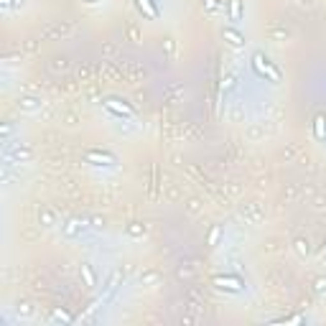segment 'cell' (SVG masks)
Listing matches in <instances>:
<instances>
[{"instance_id": "6da1fadb", "label": "cell", "mask_w": 326, "mask_h": 326, "mask_svg": "<svg viewBox=\"0 0 326 326\" xmlns=\"http://www.w3.org/2000/svg\"><path fill=\"white\" fill-rule=\"evenodd\" d=\"M252 69H255L257 77H265V79L273 82V84L280 82V69H278L263 51H255V54H252Z\"/></svg>"}, {"instance_id": "7a4b0ae2", "label": "cell", "mask_w": 326, "mask_h": 326, "mask_svg": "<svg viewBox=\"0 0 326 326\" xmlns=\"http://www.w3.org/2000/svg\"><path fill=\"white\" fill-rule=\"evenodd\" d=\"M74 34V23L69 21H56V23H49L41 28V41H59V39H67Z\"/></svg>"}, {"instance_id": "3957f363", "label": "cell", "mask_w": 326, "mask_h": 326, "mask_svg": "<svg viewBox=\"0 0 326 326\" xmlns=\"http://www.w3.org/2000/svg\"><path fill=\"white\" fill-rule=\"evenodd\" d=\"M84 158H87V163H92V166H105V169H115L117 166V158L110 150H102V148H87Z\"/></svg>"}, {"instance_id": "277c9868", "label": "cell", "mask_w": 326, "mask_h": 326, "mask_svg": "<svg viewBox=\"0 0 326 326\" xmlns=\"http://www.w3.org/2000/svg\"><path fill=\"white\" fill-rule=\"evenodd\" d=\"M102 105H105L115 117H120V120H122V117H125V120H130V117L135 115V110H133L125 100H120V97H105V100H102Z\"/></svg>"}, {"instance_id": "5b68a950", "label": "cell", "mask_w": 326, "mask_h": 326, "mask_svg": "<svg viewBox=\"0 0 326 326\" xmlns=\"http://www.w3.org/2000/svg\"><path fill=\"white\" fill-rule=\"evenodd\" d=\"M212 283L222 290H230V293H240L245 288V280L240 275H212Z\"/></svg>"}, {"instance_id": "8992f818", "label": "cell", "mask_w": 326, "mask_h": 326, "mask_svg": "<svg viewBox=\"0 0 326 326\" xmlns=\"http://www.w3.org/2000/svg\"><path fill=\"white\" fill-rule=\"evenodd\" d=\"M240 214H242V219H245L247 224H257V222L265 217L260 202H245V204L240 207Z\"/></svg>"}, {"instance_id": "52a82bcc", "label": "cell", "mask_w": 326, "mask_h": 326, "mask_svg": "<svg viewBox=\"0 0 326 326\" xmlns=\"http://www.w3.org/2000/svg\"><path fill=\"white\" fill-rule=\"evenodd\" d=\"M44 100L39 97V94H21L18 100H16V107L21 110V112H39V110H44Z\"/></svg>"}, {"instance_id": "ba28073f", "label": "cell", "mask_w": 326, "mask_h": 326, "mask_svg": "<svg viewBox=\"0 0 326 326\" xmlns=\"http://www.w3.org/2000/svg\"><path fill=\"white\" fill-rule=\"evenodd\" d=\"M222 39H224L232 49H242V46H245V36H242L237 28H232V26L222 28Z\"/></svg>"}, {"instance_id": "9c48e42d", "label": "cell", "mask_w": 326, "mask_h": 326, "mask_svg": "<svg viewBox=\"0 0 326 326\" xmlns=\"http://www.w3.org/2000/svg\"><path fill=\"white\" fill-rule=\"evenodd\" d=\"M184 84L181 82H171L169 84V89H166V97H163V102H166V105H176L181 97H184Z\"/></svg>"}, {"instance_id": "30bf717a", "label": "cell", "mask_w": 326, "mask_h": 326, "mask_svg": "<svg viewBox=\"0 0 326 326\" xmlns=\"http://www.w3.org/2000/svg\"><path fill=\"white\" fill-rule=\"evenodd\" d=\"M6 158L8 160H21V163H28L34 158V150L28 145H18L16 150H6Z\"/></svg>"}, {"instance_id": "8fae6325", "label": "cell", "mask_w": 326, "mask_h": 326, "mask_svg": "<svg viewBox=\"0 0 326 326\" xmlns=\"http://www.w3.org/2000/svg\"><path fill=\"white\" fill-rule=\"evenodd\" d=\"M82 232H84V219H77V217H72V219L64 224V237H69V240L79 237Z\"/></svg>"}, {"instance_id": "7c38bea8", "label": "cell", "mask_w": 326, "mask_h": 326, "mask_svg": "<svg viewBox=\"0 0 326 326\" xmlns=\"http://www.w3.org/2000/svg\"><path fill=\"white\" fill-rule=\"evenodd\" d=\"M160 186H163V184H160V169L153 166V169H150V184H148L150 199H158V189H160Z\"/></svg>"}, {"instance_id": "4fadbf2b", "label": "cell", "mask_w": 326, "mask_h": 326, "mask_svg": "<svg viewBox=\"0 0 326 326\" xmlns=\"http://www.w3.org/2000/svg\"><path fill=\"white\" fill-rule=\"evenodd\" d=\"M145 232H148V224H145V222H127V224H125V235L133 237V240L145 237Z\"/></svg>"}, {"instance_id": "5bb4252c", "label": "cell", "mask_w": 326, "mask_h": 326, "mask_svg": "<svg viewBox=\"0 0 326 326\" xmlns=\"http://www.w3.org/2000/svg\"><path fill=\"white\" fill-rule=\"evenodd\" d=\"M293 252H296L301 260H306V257L311 255V242H308V237H296V240H293Z\"/></svg>"}, {"instance_id": "9a60e30c", "label": "cell", "mask_w": 326, "mask_h": 326, "mask_svg": "<svg viewBox=\"0 0 326 326\" xmlns=\"http://www.w3.org/2000/svg\"><path fill=\"white\" fill-rule=\"evenodd\" d=\"M135 6H138V11L145 16V18H158V8H155V3L153 0H135Z\"/></svg>"}, {"instance_id": "2e32d148", "label": "cell", "mask_w": 326, "mask_h": 326, "mask_svg": "<svg viewBox=\"0 0 326 326\" xmlns=\"http://www.w3.org/2000/svg\"><path fill=\"white\" fill-rule=\"evenodd\" d=\"M265 34H268V39H273V41H288V39H290V31H288L285 26H268Z\"/></svg>"}, {"instance_id": "e0dca14e", "label": "cell", "mask_w": 326, "mask_h": 326, "mask_svg": "<svg viewBox=\"0 0 326 326\" xmlns=\"http://www.w3.org/2000/svg\"><path fill=\"white\" fill-rule=\"evenodd\" d=\"M313 138L316 140H326V115L323 112H318L313 117Z\"/></svg>"}, {"instance_id": "ac0fdd59", "label": "cell", "mask_w": 326, "mask_h": 326, "mask_svg": "<svg viewBox=\"0 0 326 326\" xmlns=\"http://www.w3.org/2000/svg\"><path fill=\"white\" fill-rule=\"evenodd\" d=\"M79 273H82V278H84V285H87V288H94V285H97V275H94V270H92V265H89V263H82V270H79Z\"/></svg>"}, {"instance_id": "d6986e66", "label": "cell", "mask_w": 326, "mask_h": 326, "mask_svg": "<svg viewBox=\"0 0 326 326\" xmlns=\"http://www.w3.org/2000/svg\"><path fill=\"white\" fill-rule=\"evenodd\" d=\"M39 224L41 227H54L56 224V212L54 209H41L39 212Z\"/></svg>"}, {"instance_id": "ffe728a7", "label": "cell", "mask_w": 326, "mask_h": 326, "mask_svg": "<svg viewBox=\"0 0 326 326\" xmlns=\"http://www.w3.org/2000/svg\"><path fill=\"white\" fill-rule=\"evenodd\" d=\"M160 280V273L155 270V268H150V270H143L140 273V285H155Z\"/></svg>"}, {"instance_id": "44dd1931", "label": "cell", "mask_w": 326, "mask_h": 326, "mask_svg": "<svg viewBox=\"0 0 326 326\" xmlns=\"http://www.w3.org/2000/svg\"><path fill=\"white\" fill-rule=\"evenodd\" d=\"M227 11H230V21L237 23L242 18V0H230L227 3Z\"/></svg>"}, {"instance_id": "7402d4cb", "label": "cell", "mask_w": 326, "mask_h": 326, "mask_svg": "<svg viewBox=\"0 0 326 326\" xmlns=\"http://www.w3.org/2000/svg\"><path fill=\"white\" fill-rule=\"evenodd\" d=\"M49 69H51L54 74H61V72L69 69V59H67V56H56V59L49 61Z\"/></svg>"}, {"instance_id": "603a6c76", "label": "cell", "mask_w": 326, "mask_h": 326, "mask_svg": "<svg viewBox=\"0 0 326 326\" xmlns=\"http://www.w3.org/2000/svg\"><path fill=\"white\" fill-rule=\"evenodd\" d=\"M122 280H125V273H122V270H115V273L107 278V285H105V290H107V293H115V288H117Z\"/></svg>"}, {"instance_id": "cb8c5ba5", "label": "cell", "mask_w": 326, "mask_h": 326, "mask_svg": "<svg viewBox=\"0 0 326 326\" xmlns=\"http://www.w3.org/2000/svg\"><path fill=\"white\" fill-rule=\"evenodd\" d=\"M235 87H237V77H235L232 72H227V74L222 77V92L227 94V92H232Z\"/></svg>"}, {"instance_id": "d4e9b609", "label": "cell", "mask_w": 326, "mask_h": 326, "mask_svg": "<svg viewBox=\"0 0 326 326\" xmlns=\"http://www.w3.org/2000/svg\"><path fill=\"white\" fill-rule=\"evenodd\" d=\"M202 8H204V13L214 16V13H219V11H222V0H204Z\"/></svg>"}, {"instance_id": "484cf974", "label": "cell", "mask_w": 326, "mask_h": 326, "mask_svg": "<svg viewBox=\"0 0 326 326\" xmlns=\"http://www.w3.org/2000/svg\"><path fill=\"white\" fill-rule=\"evenodd\" d=\"M219 237H222V227H219V224H214V227L209 230V237H207V245H209V247H214V245H219Z\"/></svg>"}, {"instance_id": "4316f807", "label": "cell", "mask_w": 326, "mask_h": 326, "mask_svg": "<svg viewBox=\"0 0 326 326\" xmlns=\"http://www.w3.org/2000/svg\"><path fill=\"white\" fill-rule=\"evenodd\" d=\"M125 36H127V41L138 44V41H140V31H138V26H135V23H127V26H125Z\"/></svg>"}, {"instance_id": "83f0119b", "label": "cell", "mask_w": 326, "mask_h": 326, "mask_svg": "<svg viewBox=\"0 0 326 326\" xmlns=\"http://www.w3.org/2000/svg\"><path fill=\"white\" fill-rule=\"evenodd\" d=\"M265 135V125H252V127H247V138L250 140H260Z\"/></svg>"}, {"instance_id": "f1b7e54d", "label": "cell", "mask_w": 326, "mask_h": 326, "mask_svg": "<svg viewBox=\"0 0 326 326\" xmlns=\"http://www.w3.org/2000/svg\"><path fill=\"white\" fill-rule=\"evenodd\" d=\"M202 207H204V204H202V199H197V197H191V199L186 202V212H189V214H199Z\"/></svg>"}, {"instance_id": "f546056e", "label": "cell", "mask_w": 326, "mask_h": 326, "mask_svg": "<svg viewBox=\"0 0 326 326\" xmlns=\"http://www.w3.org/2000/svg\"><path fill=\"white\" fill-rule=\"evenodd\" d=\"M16 311H18V316H23V318H28V316H34V306H31L28 301H21V303L16 306Z\"/></svg>"}, {"instance_id": "4dcf8cb0", "label": "cell", "mask_w": 326, "mask_h": 326, "mask_svg": "<svg viewBox=\"0 0 326 326\" xmlns=\"http://www.w3.org/2000/svg\"><path fill=\"white\" fill-rule=\"evenodd\" d=\"M51 318H56V321H67V323H69V321H74V316H72L69 311H64V308H54V311H51Z\"/></svg>"}, {"instance_id": "1f68e13d", "label": "cell", "mask_w": 326, "mask_h": 326, "mask_svg": "<svg viewBox=\"0 0 326 326\" xmlns=\"http://www.w3.org/2000/svg\"><path fill=\"white\" fill-rule=\"evenodd\" d=\"M311 285H313L316 293H326V275H316V278L311 280Z\"/></svg>"}, {"instance_id": "d6a6232c", "label": "cell", "mask_w": 326, "mask_h": 326, "mask_svg": "<svg viewBox=\"0 0 326 326\" xmlns=\"http://www.w3.org/2000/svg\"><path fill=\"white\" fill-rule=\"evenodd\" d=\"M163 49H166V56H169V59H174V54H176V41H174V39H166V41H163Z\"/></svg>"}, {"instance_id": "836d02e7", "label": "cell", "mask_w": 326, "mask_h": 326, "mask_svg": "<svg viewBox=\"0 0 326 326\" xmlns=\"http://www.w3.org/2000/svg\"><path fill=\"white\" fill-rule=\"evenodd\" d=\"M166 199H169V202H176V199H181V189H179V186H169V191H166Z\"/></svg>"}, {"instance_id": "e575fe53", "label": "cell", "mask_w": 326, "mask_h": 326, "mask_svg": "<svg viewBox=\"0 0 326 326\" xmlns=\"http://www.w3.org/2000/svg\"><path fill=\"white\" fill-rule=\"evenodd\" d=\"M0 6H3L6 11H11V8H21L23 0H0Z\"/></svg>"}, {"instance_id": "d590c367", "label": "cell", "mask_w": 326, "mask_h": 326, "mask_svg": "<svg viewBox=\"0 0 326 326\" xmlns=\"http://www.w3.org/2000/svg\"><path fill=\"white\" fill-rule=\"evenodd\" d=\"M23 49H26L28 54H34V51H39V41H36V39H28V41H23Z\"/></svg>"}, {"instance_id": "8d00e7d4", "label": "cell", "mask_w": 326, "mask_h": 326, "mask_svg": "<svg viewBox=\"0 0 326 326\" xmlns=\"http://www.w3.org/2000/svg\"><path fill=\"white\" fill-rule=\"evenodd\" d=\"M115 54H117L115 44H102V56H115Z\"/></svg>"}, {"instance_id": "74e56055", "label": "cell", "mask_w": 326, "mask_h": 326, "mask_svg": "<svg viewBox=\"0 0 326 326\" xmlns=\"http://www.w3.org/2000/svg\"><path fill=\"white\" fill-rule=\"evenodd\" d=\"M296 197H298V189H296V186L283 189V199H285V202H290V199H296Z\"/></svg>"}, {"instance_id": "f35d334b", "label": "cell", "mask_w": 326, "mask_h": 326, "mask_svg": "<svg viewBox=\"0 0 326 326\" xmlns=\"http://www.w3.org/2000/svg\"><path fill=\"white\" fill-rule=\"evenodd\" d=\"M61 120H64L67 125H77V122H79V115H77V112H67Z\"/></svg>"}, {"instance_id": "ab89813d", "label": "cell", "mask_w": 326, "mask_h": 326, "mask_svg": "<svg viewBox=\"0 0 326 326\" xmlns=\"http://www.w3.org/2000/svg\"><path fill=\"white\" fill-rule=\"evenodd\" d=\"M311 204H313V209H323V207H326V199H323V197H313Z\"/></svg>"}, {"instance_id": "60d3db41", "label": "cell", "mask_w": 326, "mask_h": 326, "mask_svg": "<svg viewBox=\"0 0 326 326\" xmlns=\"http://www.w3.org/2000/svg\"><path fill=\"white\" fill-rule=\"evenodd\" d=\"M92 227H97V230H105V219H102V217H92Z\"/></svg>"}, {"instance_id": "b9f144b4", "label": "cell", "mask_w": 326, "mask_h": 326, "mask_svg": "<svg viewBox=\"0 0 326 326\" xmlns=\"http://www.w3.org/2000/svg\"><path fill=\"white\" fill-rule=\"evenodd\" d=\"M11 133H13V125H11V122H6V125H3V138L8 140V138H11Z\"/></svg>"}, {"instance_id": "7bdbcfd3", "label": "cell", "mask_w": 326, "mask_h": 326, "mask_svg": "<svg viewBox=\"0 0 326 326\" xmlns=\"http://www.w3.org/2000/svg\"><path fill=\"white\" fill-rule=\"evenodd\" d=\"M301 3H303V6H313V3H316V0H301Z\"/></svg>"}, {"instance_id": "ee69618b", "label": "cell", "mask_w": 326, "mask_h": 326, "mask_svg": "<svg viewBox=\"0 0 326 326\" xmlns=\"http://www.w3.org/2000/svg\"><path fill=\"white\" fill-rule=\"evenodd\" d=\"M84 3H100V0H84Z\"/></svg>"}]
</instances>
